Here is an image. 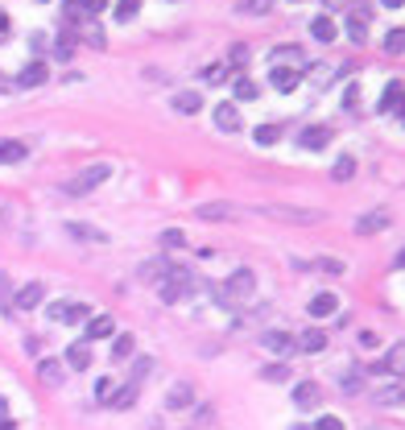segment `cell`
Listing matches in <instances>:
<instances>
[{
    "mask_svg": "<svg viewBox=\"0 0 405 430\" xmlns=\"http://www.w3.org/2000/svg\"><path fill=\"white\" fill-rule=\"evenodd\" d=\"M253 282H257V277H253V269H236L224 286H211V294H215L220 306H240V302L253 298Z\"/></svg>",
    "mask_w": 405,
    "mask_h": 430,
    "instance_id": "cell-1",
    "label": "cell"
},
{
    "mask_svg": "<svg viewBox=\"0 0 405 430\" xmlns=\"http://www.w3.org/2000/svg\"><path fill=\"white\" fill-rule=\"evenodd\" d=\"M190 286H194V277H190L186 269H178V265H170L166 277L157 282V294H162V302H182L190 294Z\"/></svg>",
    "mask_w": 405,
    "mask_h": 430,
    "instance_id": "cell-2",
    "label": "cell"
},
{
    "mask_svg": "<svg viewBox=\"0 0 405 430\" xmlns=\"http://www.w3.org/2000/svg\"><path fill=\"white\" fill-rule=\"evenodd\" d=\"M108 178H112V166H108V162H95V166H87V170L75 174L62 190H66V195H91V190H95L99 182H108Z\"/></svg>",
    "mask_w": 405,
    "mask_h": 430,
    "instance_id": "cell-3",
    "label": "cell"
},
{
    "mask_svg": "<svg viewBox=\"0 0 405 430\" xmlns=\"http://www.w3.org/2000/svg\"><path fill=\"white\" fill-rule=\"evenodd\" d=\"M261 347H265V352H273V356H281V360L298 352V344H294V335H290V331H277V327L261 335Z\"/></svg>",
    "mask_w": 405,
    "mask_h": 430,
    "instance_id": "cell-4",
    "label": "cell"
},
{
    "mask_svg": "<svg viewBox=\"0 0 405 430\" xmlns=\"http://www.w3.org/2000/svg\"><path fill=\"white\" fill-rule=\"evenodd\" d=\"M42 302H45V286L42 282H25L17 290V298H13V310H38Z\"/></svg>",
    "mask_w": 405,
    "mask_h": 430,
    "instance_id": "cell-5",
    "label": "cell"
},
{
    "mask_svg": "<svg viewBox=\"0 0 405 430\" xmlns=\"http://www.w3.org/2000/svg\"><path fill=\"white\" fill-rule=\"evenodd\" d=\"M265 215H273V219H285V223H318L322 219V211H311V207H265Z\"/></svg>",
    "mask_w": 405,
    "mask_h": 430,
    "instance_id": "cell-6",
    "label": "cell"
},
{
    "mask_svg": "<svg viewBox=\"0 0 405 430\" xmlns=\"http://www.w3.org/2000/svg\"><path fill=\"white\" fill-rule=\"evenodd\" d=\"M50 79V67H45L42 58H34V62H25L21 67V75H17V87H42Z\"/></svg>",
    "mask_w": 405,
    "mask_h": 430,
    "instance_id": "cell-7",
    "label": "cell"
},
{
    "mask_svg": "<svg viewBox=\"0 0 405 430\" xmlns=\"http://www.w3.org/2000/svg\"><path fill=\"white\" fill-rule=\"evenodd\" d=\"M66 236L71 240H83V244H108V232H99L91 223H66Z\"/></svg>",
    "mask_w": 405,
    "mask_h": 430,
    "instance_id": "cell-8",
    "label": "cell"
},
{
    "mask_svg": "<svg viewBox=\"0 0 405 430\" xmlns=\"http://www.w3.org/2000/svg\"><path fill=\"white\" fill-rule=\"evenodd\" d=\"M75 29H79L75 38H83V42H87L91 50H104V46H108V38H104V29L95 25V17H83V21H79Z\"/></svg>",
    "mask_w": 405,
    "mask_h": 430,
    "instance_id": "cell-9",
    "label": "cell"
},
{
    "mask_svg": "<svg viewBox=\"0 0 405 430\" xmlns=\"http://www.w3.org/2000/svg\"><path fill=\"white\" fill-rule=\"evenodd\" d=\"M381 373H389V377H405V340L385 352V360H381Z\"/></svg>",
    "mask_w": 405,
    "mask_h": 430,
    "instance_id": "cell-10",
    "label": "cell"
},
{
    "mask_svg": "<svg viewBox=\"0 0 405 430\" xmlns=\"http://www.w3.org/2000/svg\"><path fill=\"white\" fill-rule=\"evenodd\" d=\"M75 50H79V38H75V29L66 25V29L54 38V58H58V62H71V58H75Z\"/></svg>",
    "mask_w": 405,
    "mask_h": 430,
    "instance_id": "cell-11",
    "label": "cell"
},
{
    "mask_svg": "<svg viewBox=\"0 0 405 430\" xmlns=\"http://www.w3.org/2000/svg\"><path fill=\"white\" fill-rule=\"evenodd\" d=\"M66 364H71L75 373H87V368H91V347H87V340H79V344L66 347Z\"/></svg>",
    "mask_w": 405,
    "mask_h": 430,
    "instance_id": "cell-12",
    "label": "cell"
},
{
    "mask_svg": "<svg viewBox=\"0 0 405 430\" xmlns=\"http://www.w3.org/2000/svg\"><path fill=\"white\" fill-rule=\"evenodd\" d=\"M294 401H298V410H315L318 401H322V389L315 381H302V385L294 389Z\"/></svg>",
    "mask_w": 405,
    "mask_h": 430,
    "instance_id": "cell-13",
    "label": "cell"
},
{
    "mask_svg": "<svg viewBox=\"0 0 405 430\" xmlns=\"http://www.w3.org/2000/svg\"><path fill=\"white\" fill-rule=\"evenodd\" d=\"M335 310H339V298H335L331 290H318L315 298H311V314H315V319H327V314H335Z\"/></svg>",
    "mask_w": 405,
    "mask_h": 430,
    "instance_id": "cell-14",
    "label": "cell"
},
{
    "mask_svg": "<svg viewBox=\"0 0 405 430\" xmlns=\"http://www.w3.org/2000/svg\"><path fill=\"white\" fill-rule=\"evenodd\" d=\"M112 331H116L112 314H91V319H87V340H108Z\"/></svg>",
    "mask_w": 405,
    "mask_h": 430,
    "instance_id": "cell-15",
    "label": "cell"
},
{
    "mask_svg": "<svg viewBox=\"0 0 405 430\" xmlns=\"http://www.w3.org/2000/svg\"><path fill=\"white\" fill-rule=\"evenodd\" d=\"M327 141H331V129H327V125H318V129H302V132H298V145H302V149H322Z\"/></svg>",
    "mask_w": 405,
    "mask_h": 430,
    "instance_id": "cell-16",
    "label": "cell"
},
{
    "mask_svg": "<svg viewBox=\"0 0 405 430\" xmlns=\"http://www.w3.org/2000/svg\"><path fill=\"white\" fill-rule=\"evenodd\" d=\"M29 145L25 141H0V166H13V162H25Z\"/></svg>",
    "mask_w": 405,
    "mask_h": 430,
    "instance_id": "cell-17",
    "label": "cell"
},
{
    "mask_svg": "<svg viewBox=\"0 0 405 430\" xmlns=\"http://www.w3.org/2000/svg\"><path fill=\"white\" fill-rule=\"evenodd\" d=\"M112 410H133L136 405V385L133 381H125V385H116V393H112V401H108Z\"/></svg>",
    "mask_w": 405,
    "mask_h": 430,
    "instance_id": "cell-18",
    "label": "cell"
},
{
    "mask_svg": "<svg viewBox=\"0 0 405 430\" xmlns=\"http://www.w3.org/2000/svg\"><path fill=\"white\" fill-rule=\"evenodd\" d=\"M385 228H389V215H385V211H372V215H364V219H356V232H360V236L385 232Z\"/></svg>",
    "mask_w": 405,
    "mask_h": 430,
    "instance_id": "cell-19",
    "label": "cell"
},
{
    "mask_svg": "<svg viewBox=\"0 0 405 430\" xmlns=\"http://www.w3.org/2000/svg\"><path fill=\"white\" fill-rule=\"evenodd\" d=\"M269 83L285 95V91H294L298 87V71H290V67H273V75H269Z\"/></svg>",
    "mask_w": 405,
    "mask_h": 430,
    "instance_id": "cell-20",
    "label": "cell"
},
{
    "mask_svg": "<svg viewBox=\"0 0 405 430\" xmlns=\"http://www.w3.org/2000/svg\"><path fill=\"white\" fill-rule=\"evenodd\" d=\"M87 319H91V306H87V302H66V310H62V319H58V323L79 327V323H87Z\"/></svg>",
    "mask_w": 405,
    "mask_h": 430,
    "instance_id": "cell-21",
    "label": "cell"
},
{
    "mask_svg": "<svg viewBox=\"0 0 405 430\" xmlns=\"http://www.w3.org/2000/svg\"><path fill=\"white\" fill-rule=\"evenodd\" d=\"M215 125H220L224 132L240 129V112H236V104H220V108H215Z\"/></svg>",
    "mask_w": 405,
    "mask_h": 430,
    "instance_id": "cell-22",
    "label": "cell"
},
{
    "mask_svg": "<svg viewBox=\"0 0 405 430\" xmlns=\"http://www.w3.org/2000/svg\"><path fill=\"white\" fill-rule=\"evenodd\" d=\"M190 401H194V389L190 385H174L170 393H166V405H170V410H186Z\"/></svg>",
    "mask_w": 405,
    "mask_h": 430,
    "instance_id": "cell-23",
    "label": "cell"
},
{
    "mask_svg": "<svg viewBox=\"0 0 405 430\" xmlns=\"http://www.w3.org/2000/svg\"><path fill=\"white\" fill-rule=\"evenodd\" d=\"M294 344H298V352H311V356H315V352H322V347H327V335H322L318 327H311V331H306L302 340H294Z\"/></svg>",
    "mask_w": 405,
    "mask_h": 430,
    "instance_id": "cell-24",
    "label": "cell"
},
{
    "mask_svg": "<svg viewBox=\"0 0 405 430\" xmlns=\"http://www.w3.org/2000/svg\"><path fill=\"white\" fill-rule=\"evenodd\" d=\"M166 269H170V265H166L162 257H157V261H145V265L136 269V277H141V282H162V277H166Z\"/></svg>",
    "mask_w": 405,
    "mask_h": 430,
    "instance_id": "cell-25",
    "label": "cell"
},
{
    "mask_svg": "<svg viewBox=\"0 0 405 430\" xmlns=\"http://www.w3.org/2000/svg\"><path fill=\"white\" fill-rule=\"evenodd\" d=\"M194 215H199V219H232L236 207H232V203H203Z\"/></svg>",
    "mask_w": 405,
    "mask_h": 430,
    "instance_id": "cell-26",
    "label": "cell"
},
{
    "mask_svg": "<svg viewBox=\"0 0 405 430\" xmlns=\"http://www.w3.org/2000/svg\"><path fill=\"white\" fill-rule=\"evenodd\" d=\"M311 34H315L318 42H335V34H339V29H335V21H331V17H315V21H311Z\"/></svg>",
    "mask_w": 405,
    "mask_h": 430,
    "instance_id": "cell-27",
    "label": "cell"
},
{
    "mask_svg": "<svg viewBox=\"0 0 405 430\" xmlns=\"http://www.w3.org/2000/svg\"><path fill=\"white\" fill-rule=\"evenodd\" d=\"M281 62H294V67H302L306 58H302V50H298V46H277V50H273V67H281Z\"/></svg>",
    "mask_w": 405,
    "mask_h": 430,
    "instance_id": "cell-28",
    "label": "cell"
},
{
    "mask_svg": "<svg viewBox=\"0 0 405 430\" xmlns=\"http://www.w3.org/2000/svg\"><path fill=\"white\" fill-rule=\"evenodd\" d=\"M174 108H178V112H199V108H203V95H199V91H178V95H174Z\"/></svg>",
    "mask_w": 405,
    "mask_h": 430,
    "instance_id": "cell-29",
    "label": "cell"
},
{
    "mask_svg": "<svg viewBox=\"0 0 405 430\" xmlns=\"http://www.w3.org/2000/svg\"><path fill=\"white\" fill-rule=\"evenodd\" d=\"M38 377H42L45 385H62V364L58 360H42L38 364Z\"/></svg>",
    "mask_w": 405,
    "mask_h": 430,
    "instance_id": "cell-30",
    "label": "cell"
},
{
    "mask_svg": "<svg viewBox=\"0 0 405 430\" xmlns=\"http://www.w3.org/2000/svg\"><path fill=\"white\" fill-rule=\"evenodd\" d=\"M402 99H405V87H402V83H389V91L381 95V112H393V108H402Z\"/></svg>",
    "mask_w": 405,
    "mask_h": 430,
    "instance_id": "cell-31",
    "label": "cell"
},
{
    "mask_svg": "<svg viewBox=\"0 0 405 430\" xmlns=\"http://www.w3.org/2000/svg\"><path fill=\"white\" fill-rule=\"evenodd\" d=\"M232 91H236V99H257V83H253L248 75H236V79H232Z\"/></svg>",
    "mask_w": 405,
    "mask_h": 430,
    "instance_id": "cell-32",
    "label": "cell"
},
{
    "mask_svg": "<svg viewBox=\"0 0 405 430\" xmlns=\"http://www.w3.org/2000/svg\"><path fill=\"white\" fill-rule=\"evenodd\" d=\"M133 347H136L133 335H116V340H112V356H116V360H129V356H133Z\"/></svg>",
    "mask_w": 405,
    "mask_h": 430,
    "instance_id": "cell-33",
    "label": "cell"
},
{
    "mask_svg": "<svg viewBox=\"0 0 405 430\" xmlns=\"http://www.w3.org/2000/svg\"><path fill=\"white\" fill-rule=\"evenodd\" d=\"M385 50H389V54H405V29H402V25L385 34Z\"/></svg>",
    "mask_w": 405,
    "mask_h": 430,
    "instance_id": "cell-34",
    "label": "cell"
},
{
    "mask_svg": "<svg viewBox=\"0 0 405 430\" xmlns=\"http://www.w3.org/2000/svg\"><path fill=\"white\" fill-rule=\"evenodd\" d=\"M352 174H356V158H339L335 170H331V178H335V182H348Z\"/></svg>",
    "mask_w": 405,
    "mask_h": 430,
    "instance_id": "cell-35",
    "label": "cell"
},
{
    "mask_svg": "<svg viewBox=\"0 0 405 430\" xmlns=\"http://www.w3.org/2000/svg\"><path fill=\"white\" fill-rule=\"evenodd\" d=\"M141 13V0H116V21H133Z\"/></svg>",
    "mask_w": 405,
    "mask_h": 430,
    "instance_id": "cell-36",
    "label": "cell"
},
{
    "mask_svg": "<svg viewBox=\"0 0 405 430\" xmlns=\"http://www.w3.org/2000/svg\"><path fill=\"white\" fill-rule=\"evenodd\" d=\"M0 310H4V314H13V282H8L4 273H0Z\"/></svg>",
    "mask_w": 405,
    "mask_h": 430,
    "instance_id": "cell-37",
    "label": "cell"
},
{
    "mask_svg": "<svg viewBox=\"0 0 405 430\" xmlns=\"http://www.w3.org/2000/svg\"><path fill=\"white\" fill-rule=\"evenodd\" d=\"M257 141H261V145H277V141H281V125H261V129H257Z\"/></svg>",
    "mask_w": 405,
    "mask_h": 430,
    "instance_id": "cell-38",
    "label": "cell"
},
{
    "mask_svg": "<svg viewBox=\"0 0 405 430\" xmlns=\"http://www.w3.org/2000/svg\"><path fill=\"white\" fill-rule=\"evenodd\" d=\"M162 244H166V249H186V236H182V228H166V232H162Z\"/></svg>",
    "mask_w": 405,
    "mask_h": 430,
    "instance_id": "cell-39",
    "label": "cell"
},
{
    "mask_svg": "<svg viewBox=\"0 0 405 430\" xmlns=\"http://www.w3.org/2000/svg\"><path fill=\"white\" fill-rule=\"evenodd\" d=\"M112 393H116V381H112V377H99V381H95V397H99L104 405L112 401Z\"/></svg>",
    "mask_w": 405,
    "mask_h": 430,
    "instance_id": "cell-40",
    "label": "cell"
},
{
    "mask_svg": "<svg viewBox=\"0 0 405 430\" xmlns=\"http://www.w3.org/2000/svg\"><path fill=\"white\" fill-rule=\"evenodd\" d=\"M273 4H277V0H244V13H248V17H265Z\"/></svg>",
    "mask_w": 405,
    "mask_h": 430,
    "instance_id": "cell-41",
    "label": "cell"
},
{
    "mask_svg": "<svg viewBox=\"0 0 405 430\" xmlns=\"http://www.w3.org/2000/svg\"><path fill=\"white\" fill-rule=\"evenodd\" d=\"M364 34H368V29H364V17H348V38H352V42H364Z\"/></svg>",
    "mask_w": 405,
    "mask_h": 430,
    "instance_id": "cell-42",
    "label": "cell"
},
{
    "mask_svg": "<svg viewBox=\"0 0 405 430\" xmlns=\"http://www.w3.org/2000/svg\"><path fill=\"white\" fill-rule=\"evenodd\" d=\"M376 397H381L385 405H393V401H402V397H405V385H389V389H381Z\"/></svg>",
    "mask_w": 405,
    "mask_h": 430,
    "instance_id": "cell-43",
    "label": "cell"
},
{
    "mask_svg": "<svg viewBox=\"0 0 405 430\" xmlns=\"http://www.w3.org/2000/svg\"><path fill=\"white\" fill-rule=\"evenodd\" d=\"M261 377H265V381H285V377H290V373H285V360H281V364H269V368H261Z\"/></svg>",
    "mask_w": 405,
    "mask_h": 430,
    "instance_id": "cell-44",
    "label": "cell"
},
{
    "mask_svg": "<svg viewBox=\"0 0 405 430\" xmlns=\"http://www.w3.org/2000/svg\"><path fill=\"white\" fill-rule=\"evenodd\" d=\"M149 373H153V360H149V356H141V360L133 364V385L141 381V377H149Z\"/></svg>",
    "mask_w": 405,
    "mask_h": 430,
    "instance_id": "cell-45",
    "label": "cell"
},
{
    "mask_svg": "<svg viewBox=\"0 0 405 430\" xmlns=\"http://www.w3.org/2000/svg\"><path fill=\"white\" fill-rule=\"evenodd\" d=\"M224 75H227V67H220V62L203 71V79H207V83H224Z\"/></svg>",
    "mask_w": 405,
    "mask_h": 430,
    "instance_id": "cell-46",
    "label": "cell"
},
{
    "mask_svg": "<svg viewBox=\"0 0 405 430\" xmlns=\"http://www.w3.org/2000/svg\"><path fill=\"white\" fill-rule=\"evenodd\" d=\"M108 8V0H83V17H99Z\"/></svg>",
    "mask_w": 405,
    "mask_h": 430,
    "instance_id": "cell-47",
    "label": "cell"
},
{
    "mask_svg": "<svg viewBox=\"0 0 405 430\" xmlns=\"http://www.w3.org/2000/svg\"><path fill=\"white\" fill-rule=\"evenodd\" d=\"M315 269H322V273H335V277H339V273H343V265H339V261H315Z\"/></svg>",
    "mask_w": 405,
    "mask_h": 430,
    "instance_id": "cell-48",
    "label": "cell"
},
{
    "mask_svg": "<svg viewBox=\"0 0 405 430\" xmlns=\"http://www.w3.org/2000/svg\"><path fill=\"white\" fill-rule=\"evenodd\" d=\"M248 62V46H232V67H244Z\"/></svg>",
    "mask_w": 405,
    "mask_h": 430,
    "instance_id": "cell-49",
    "label": "cell"
},
{
    "mask_svg": "<svg viewBox=\"0 0 405 430\" xmlns=\"http://www.w3.org/2000/svg\"><path fill=\"white\" fill-rule=\"evenodd\" d=\"M315 430H343V422H339V418H318Z\"/></svg>",
    "mask_w": 405,
    "mask_h": 430,
    "instance_id": "cell-50",
    "label": "cell"
},
{
    "mask_svg": "<svg viewBox=\"0 0 405 430\" xmlns=\"http://www.w3.org/2000/svg\"><path fill=\"white\" fill-rule=\"evenodd\" d=\"M356 389H360V373H348L343 377V393H356Z\"/></svg>",
    "mask_w": 405,
    "mask_h": 430,
    "instance_id": "cell-51",
    "label": "cell"
},
{
    "mask_svg": "<svg viewBox=\"0 0 405 430\" xmlns=\"http://www.w3.org/2000/svg\"><path fill=\"white\" fill-rule=\"evenodd\" d=\"M381 4H385V8H402L405 0H381Z\"/></svg>",
    "mask_w": 405,
    "mask_h": 430,
    "instance_id": "cell-52",
    "label": "cell"
},
{
    "mask_svg": "<svg viewBox=\"0 0 405 430\" xmlns=\"http://www.w3.org/2000/svg\"><path fill=\"white\" fill-rule=\"evenodd\" d=\"M0 430H17V422H8V418H0Z\"/></svg>",
    "mask_w": 405,
    "mask_h": 430,
    "instance_id": "cell-53",
    "label": "cell"
},
{
    "mask_svg": "<svg viewBox=\"0 0 405 430\" xmlns=\"http://www.w3.org/2000/svg\"><path fill=\"white\" fill-rule=\"evenodd\" d=\"M0 34H8V17L4 13H0Z\"/></svg>",
    "mask_w": 405,
    "mask_h": 430,
    "instance_id": "cell-54",
    "label": "cell"
},
{
    "mask_svg": "<svg viewBox=\"0 0 405 430\" xmlns=\"http://www.w3.org/2000/svg\"><path fill=\"white\" fill-rule=\"evenodd\" d=\"M4 414H8V401H4V397H0V418H4Z\"/></svg>",
    "mask_w": 405,
    "mask_h": 430,
    "instance_id": "cell-55",
    "label": "cell"
},
{
    "mask_svg": "<svg viewBox=\"0 0 405 430\" xmlns=\"http://www.w3.org/2000/svg\"><path fill=\"white\" fill-rule=\"evenodd\" d=\"M8 87H13V83H8V79H4V75H0V91H8Z\"/></svg>",
    "mask_w": 405,
    "mask_h": 430,
    "instance_id": "cell-56",
    "label": "cell"
},
{
    "mask_svg": "<svg viewBox=\"0 0 405 430\" xmlns=\"http://www.w3.org/2000/svg\"><path fill=\"white\" fill-rule=\"evenodd\" d=\"M397 265H402V269H405V253H397Z\"/></svg>",
    "mask_w": 405,
    "mask_h": 430,
    "instance_id": "cell-57",
    "label": "cell"
},
{
    "mask_svg": "<svg viewBox=\"0 0 405 430\" xmlns=\"http://www.w3.org/2000/svg\"><path fill=\"white\" fill-rule=\"evenodd\" d=\"M4 38H8V34H0V42H4Z\"/></svg>",
    "mask_w": 405,
    "mask_h": 430,
    "instance_id": "cell-58",
    "label": "cell"
},
{
    "mask_svg": "<svg viewBox=\"0 0 405 430\" xmlns=\"http://www.w3.org/2000/svg\"><path fill=\"white\" fill-rule=\"evenodd\" d=\"M294 430H306V426H294Z\"/></svg>",
    "mask_w": 405,
    "mask_h": 430,
    "instance_id": "cell-59",
    "label": "cell"
}]
</instances>
